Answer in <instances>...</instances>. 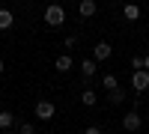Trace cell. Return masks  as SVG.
Segmentation results:
<instances>
[{
	"instance_id": "5b68a950",
	"label": "cell",
	"mask_w": 149,
	"mask_h": 134,
	"mask_svg": "<svg viewBox=\"0 0 149 134\" xmlns=\"http://www.w3.org/2000/svg\"><path fill=\"white\" fill-rule=\"evenodd\" d=\"M95 12H98V3H95V0H81V3H78V15H81V18H93Z\"/></svg>"
},
{
	"instance_id": "52a82bcc",
	"label": "cell",
	"mask_w": 149,
	"mask_h": 134,
	"mask_svg": "<svg viewBox=\"0 0 149 134\" xmlns=\"http://www.w3.org/2000/svg\"><path fill=\"white\" fill-rule=\"evenodd\" d=\"M12 125H15V116H12L9 110H0V128H3V131H12Z\"/></svg>"
},
{
	"instance_id": "3957f363",
	"label": "cell",
	"mask_w": 149,
	"mask_h": 134,
	"mask_svg": "<svg viewBox=\"0 0 149 134\" xmlns=\"http://www.w3.org/2000/svg\"><path fill=\"white\" fill-rule=\"evenodd\" d=\"M54 110H57V107L48 101V99L36 101V119H51V116H54Z\"/></svg>"
},
{
	"instance_id": "ac0fdd59",
	"label": "cell",
	"mask_w": 149,
	"mask_h": 134,
	"mask_svg": "<svg viewBox=\"0 0 149 134\" xmlns=\"http://www.w3.org/2000/svg\"><path fill=\"white\" fill-rule=\"evenodd\" d=\"M146 69H149V54H146Z\"/></svg>"
},
{
	"instance_id": "8fae6325",
	"label": "cell",
	"mask_w": 149,
	"mask_h": 134,
	"mask_svg": "<svg viewBox=\"0 0 149 134\" xmlns=\"http://www.w3.org/2000/svg\"><path fill=\"white\" fill-rule=\"evenodd\" d=\"M81 72H84V78H93V75H95V60H84V63H81Z\"/></svg>"
},
{
	"instance_id": "7a4b0ae2",
	"label": "cell",
	"mask_w": 149,
	"mask_h": 134,
	"mask_svg": "<svg viewBox=\"0 0 149 134\" xmlns=\"http://www.w3.org/2000/svg\"><path fill=\"white\" fill-rule=\"evenodd\" d=\"M140 125H143V119H140L137 110H128L125 116H122V128L125 131H140Z\"/></svg>"
},
{
	"instance_id": "2e32d148",
	"label": "cell",
	"mask_w": 149,
	"mask_h": 134,
	"mask_svg": "<svg viewBox=\"0 0 149 134\" xmlns=\"http://www.w3.org/2000/svg\"><path fill=\"white\" fill-rule=\"evenodd\" d=\"M84 134H102V128H86Z\"/></svg>"
},
{
	"instance_id": "e0dca14e",
	"label": "cell",
	"mask_w": 149,
	"mask_h": 134,
	"mask_svg": "<svg viewBox=\"0 0 149 134\" xmlns=\"http://www.w3.org/2000/svg\"><path fill=\"white\" fill-rule=\"evenodd\" d=\"M0 75H3V60H0Z\"/></svg>"
},
{
	"instance_id": "ba28073f",
	"label": "cell",
	"mask_w": 149,
	"mask_h": 134,
	"mask_svg": "<svg viewBox=\"0 0 149 134\" xmlns=\"http://www.w3.org/2000/svg\"><path fill=\"white\" fill-rule=\"evenodd\" d=\"M72 66H74V63H72V57H69V54H63V57H57V63H54V69H57V72H69Z\"/></svg>"
},
{
	"instance_id": "9a60e30c",
	"label": "cell",
	"mask_w": 149,
	"mask_h": 134,
	"mask_svg": "<svg viewBox=\"0 0 149 134\" xmlns=\"http://www.w3.org/2000/svg\"><path fill=\"white\" fill-rule=\"evenodd\" d=\"M18 134H36V128H33L30 122H21V125H18Z\"/></svg>"
},
{
	"instance_id": "277c9868",
	"label": "cell",
	"mask_w": 149,
	"mask_h": 134,
	"mask_svg": "<svg viewBox=\"0 0 149 134\" xmlns=\"http://www.w3.org/2000/svg\"><path fill=\"white\" fill-rule=\"evenodd\" d=\"M131 87L137 92L149 90V72H131Z\"/></svg>"
},
{
	"instance_id": "6da1fadb",
	"label": "cell",
	"mask_w": 149,
	"mask_h": 134,
	"mask_svg": "<svg viewBox=\"0 0 149 134\" xmlns=\"http://www.w3.org/2000/svg\"><path fill=\"white\" fill-rule=\"evenodd\" d=\"M45 24H48V27H63V24H66V9L51 3L45 9Z\"/></svg>"
},
{
	"instance_id": "5bb4252c",
	"label": "cell",
	"mask_w": 149,
	"mask_h": 134,
	"mask_svg": "<svg viewBox=\"0 0 149 134\" xmlns=\"http://www.w3.org/2000/svg\"><path fill=\"white\" fill-rule=\"evenodd\" d=\"M95 99H98V95H95L93 90H84V92H81V101H84L86 107H93V104H95Z\"/></svg>"
},
{
	"instance_id": "4fadbf2b",
	"label": "cell",
	"mask_w": 149,
	"mask_h": 134,
	"mask_svg": "<svg viewBox=\"0 0 149 134\" xmlns=\"http://www.w3.org/2000/svg\"><path fill=\"white\" fill-rule=\"evenodd\" d=\"M107 99H110V104H122V101H125V90H113V92H107Z\"/></svg>"
},
{
	"instance_id": "d6986e66",
	"label": "cell",
	"mask_w": 149,
	"mask_h": 134,
	"mask_svg": "<svg viewBox=\"0 0 149 134\" xmlns=\"http://www.w3.org/2000/svg\"><path fill=\"white\" fill-rule=\"evenodd\" d=\"M6 134H18V131H6Z\"/></svg>"
},
{
	"instance_id": "8992f818",
	"label": "cell",
	"mask_w": 149,
	"mask_h": 134,
	"mask_svg": "<svg viewBox=\"0 0 149 134\" xmlns=\"http://www.w3.org/2000/svg\"><path fill=\"white\" fill-rule=\"evenodd\" d=\"M110 54H113V48H110L107 42H98V45L93 48V60H95V63H98V60H107Z\"/></svg>"
},
{
	"instance_id": "9c48e42d",
	"label": "cell",
	"mask_w": 149,
	"mask_h": 134,
	"mask_svg": "<svg viewBox=\"0 0 149 134\" xmlns=\"http://www.w3.org/2000/svg\"><path fill=\"white\" fill-rule=\"evenodd\" d=\"M122 15H125L128 21H137V18H140V6H134V3H128L125 9H122Z\"/></svg>"
},
{
	"instance_id": "30bf717a",
	"label": "cell",
	"mask_w": 149,
	"mask_h": 134,
	"mask_svg": "<svg viewBox=\"0 0 149 134\" xmlns=\"http://www.w3.org/2000/svg\"><path fill=\"white\" fill-rule=\"evenodd\" d=\"M9 27H12V12L0 9V30H9Z\"/></svg>"
},
{
	"instance_id": "7c38bea8",
	"label": "cell",
	"mask_w": 149,
	"mask_h": 134,
	"mask_svg": "<svg viewBox=\"0 0 149 134\" xmlns=\"http://www.w3.org/2000/svg\"><path fill=\"white\" fill-rule=\"evenodd\" d=\"M102 87H104L107 92H113V90H119V83H116L113 75H104V78H102Z\"/></svg>"
},
{
	"instance_id": "ffe728a7",
	"label": "cell",
	"mask_w": 149,
	"mask_h": 134,
	"mask_svg": "<svg viewBox=\"0 0 149 134\" xmlns=\"http://www.w3.org/2000/svg\"><path fill=\"white\" fill-rule=\"evenodd\" d=\"M146 134H149V131H146Z\"/></svg>"
}]
</instances>
